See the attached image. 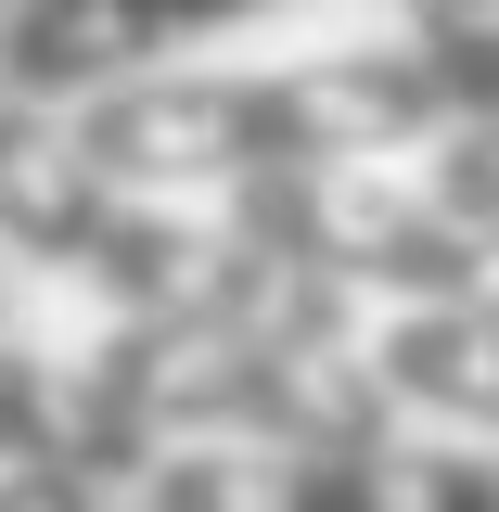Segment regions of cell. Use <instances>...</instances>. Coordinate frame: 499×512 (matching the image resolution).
Instances as JSON below:
<instances>
[{
    "instance_id": "6",
    "label": "cell",
    "mask_w": 499,
    "mask_h": 512,
    "mask_svg": "<svg viewBox=\"0 0 499 512\" xmlns=\"http://www.w3.org/2000/svg\"><path fill=\"white\" fill-rule=\"evenodd\" d=\"M282 0H13L0 26V77L26 103H90L116 77H154L167 52L218 39V26H256Z\"/></svg>"
},
{
    "instance_id": "3",
    "label": "cell",
    "mask_w": 499,
    "mask_h": 512,
    "mask_svg": "<svg viewBox=\"0 0 499 512\" xmlns=\"http://www.w3.org/2000/svg\"><path fill=\"white\" fill-rule=\"evenodd\" d=\"M0 244L64 269V282H90L103 308H180V295H205L231 269L218 218H180L167 192L116 180L77 141V116L26 103L13 77H0Z\"/></svg>"
},
{
    "instance_id": "7",
    "label": "cell",
    "mask_w": 499,
    "mask_h": 512,
    "mask_svg": "<svg viewBox=\"0 0 499 512\" xmlns=\"http://www.w3.org/2000/svg\"><path fill=\"white\" fill-rule=\"evenodd\" d=\"M372 372H384L397 410H436V423H487L499 436V295H474V308H384Z\"/></svg>"
},
{
    "instance_id": "9",
    "label": "cell",
    "mask_w": 499,
    "mask_h": 512,
    "mask_svg": "<svg viewBox=\"0 0 499 512\" xmlns=\"http://www.w3.org/2000/svg\"><path fill=\"white\" fill-rule=\"evenodd\" d=\"M423 192L499 231V116H461L448 141H423Z\"/></svg>"
},
{
    "instance_id": "5",
    "label": "cell",
    "mask_w": 499,
    "mask_h": 512,
    "mask_svg": "<svg viewBox=\"0 0 499 512\" xmlns=\"http://www.w3.org/2000/svg\"><path fill=\"white\" fill-rule=\"evenodd\" d=\"M141 512H499V461L448 436L346 448H180L141 474Z\"/></svg>"
},
{
    "instance_id": "2",
    "label": "cell",
    "mask_w": 499,
    "mask_h": 512,
    "mask_svg": "<svg viewBox=\"0 0 499 512\" xmlns=\"http://www.w3.org/2000/svg\"><path fill=\"white\" fill-rule=\"evenodd\" d=\"M461 128V90L423 39L397 52H320V64H244V77H116L77 103V141L141 192H244L308 167H384Z\"/></svg>"
},
{
    "instance_id": "4",
    "label": "cell",
    "mask_w": 499,
    "mask_h": 512,
    "mask_svg": "<svg viewBox=\"0 0 499 512\" xmlns=\"http://www.w3.org/2000/svg\"><path fill=\"white\" fill-rule=\"evenodd\" d=\"M218 231L282 269H320L384 308H474L499 295V231L436 192H397L384 167H308V180H244L218 192Z\"/></svg>"
},
{
    "instance_id": "10",
    "label": "cell",
    "mask_w": 499,
    "mask_h": 512,
    "mask_svg": "<svg viewBox=\"0 0 499 512\" xmlns=\"http://www.w3.org/2000/svg\"><path fill=\"white\" fill-rule=\"evenodd\" d=\"M0 512H103V474H77V461H0Z\"/></svg>"
},
{
    "instance_id": "8",
    "label": "cell",
    "mask_w": 499,
    "mask_h": 512,
    "mask_svg": "<svg viewBox=\"0 0 499 512\" xmlns=\"http://www.w3.org/2000/svg\"><path fill=\"white\" fill-rule=\"evenodd\" d=\"M410 39L448 64L461 116H499V0H410Z\"/></svg>"
},
{
    "instance_id": "1",
    "label": "cell",
    "mask_w": 499,
    "mask_h": 512,
    "mask_svg": "<svg viewBox=\"0 0 499 512\" xmlns=\"http://www.w3.org/2000/svg\"><path fill=\"white\" fill-rule=\"evenodd\" d=\"M77 372V474L141 487L180 448H346L397 436L372 372V295L231 244V269L180 308H116Z\"/></svg>"
}]
</instances>
